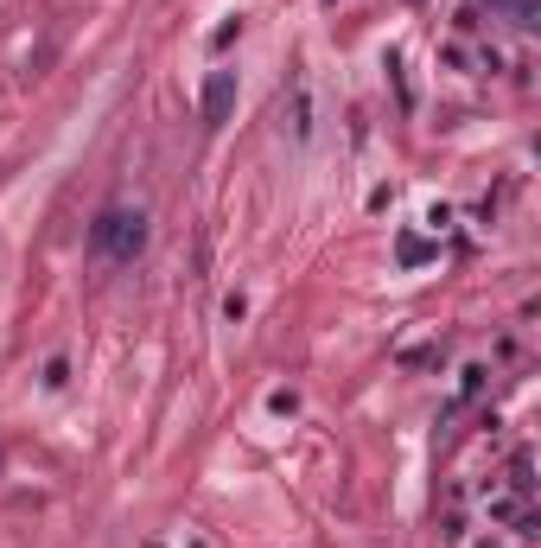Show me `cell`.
Returning a JSON list of instances; mask_svg holds the SVG:
<instances>
[{
	"label": "cell",
	"instance_id": "1",
	"mask_svg": "<svg viewBox=\"0 0 541 548\" xmlns=\"http://www.w3.org/2000/svg\"><path fill=\"white\" fill-rule=\"evenodd\" d=\"M153 243V224H147V211L141 204H102L96 211V224H90V255L96 262H141Z\"/></svg>",
	"mask_w": 541,
	"mask_h": 548
},
{
	"label": "cell",
	"instance_id": "2",
	"mask_svg": "<svg viewBox=\"0 0 541 548\" xmlns=\"http://www.w3.org/2000/svg\"><path fill=\"white\" fill-rule=\"evenodd\" d=\"M236 90H242L236 71H211V77H204V90H198V122L211 128V134L236 115Z\"/></svg>",
	"mask_w": 541,
	"mask_h": 548
},
{
	"label": "cell",
	"instance_id": "3",
	"mask_svg": "<svg viewBox=\"0 0 541 548\" xmlns=\"http://www.w3.org/2000/svg\"><path fill=\"white\" fill-rule=\"evenodd\" d=\"M281 128L293 147H312V134H319V109H312V77H293V102L281 109Z\"/></svg>",
	"mask_w": 541,
	"mask_h": 548
},
{
	"label": "cell",
	"instance_id": "4",
	"mask_svg": "<svg viewBox=\"0 0 541 548\" xmlns=\"http://www.w3.org/2000/svg\"><path fill=\"white\" fill-rule=\"evenodd\" d=\"M484 523H497V529H516V536H535L529 498H516V491H491V498H484Z\"/></svg>",
	"mask_w": 541,
	"mask_h": 548
},
{
	"label": "cell",
	"instance_id": "5",
	"mask_svg": "<svg viewBox=\"0 0 541 548\" xmlns=\"http://www.w3.org/2000/svg\"><path fill=\"white\" fill-rule=\"evenodd\" d=\"M484 389H491V364H465V370H459V389H452V408H446V415H459V408H471V402L484 396Z\"/></svg>",
	"mask_w": 541,
	"mask_h": 548
},
{
	"label": "cell",
	"instance_id": "6",
	"mask_svg": "<svg viewBox=\"0 0 541 548\" xmlns=\"http://www.w3.org/2000/svg\"><path fill=\"white\" fill-rule=\"evenodd\" d=\"M503 491H516V498H535V453H529V447H516V453H510Z\"/></svg>",
	"mask_w": 541,
	"mask_h": 548
},
{
	"label": "cell",
	"instance_id": "7",
	"mask_svg": "<svg viewBox=\"0 0 541 548\" xmlns=\"http://www.w3.org/2000/svg\"><path fill=\"white\" fill-rule=\"evenodd\" d=\"M433 255H440V243H427V236H395V262L401 268H421V262H433Z\"/></svg>",
	"mask_w": 541,
	"mask_h": 548
},
{
	"label": "cell",
	"instance_id": "8",
	"mask_svg": "<svg viewBox=\"0 0 541 548\" xmlns=\"http://www.w3.org/2000/svg\"><path fill=\"white\" fill-rule=\"evenodd\" d=\"M427 230H433V236H446V230H452V204H446V198H440V204H427Z\"/></svg>",
	"mask_w": 541,
	"mask_h": 548
},
{
	"label": "cell",
	"instance_id": "9",
	"mask_svg": "<svg viewBox=\"0 0 541 548\" xmlns=\"http://www.w3.org/2000/svg\"><path fill=\"white\" fill-rule=\"evenodd\" d=\"M64 383H71V357H51V364H45V389H64Z\"/></svg>",
	"mask_w": 541,
	"mask_h": 548
},
{
	"label": "cell",
	"instance_id": "10",
	"mask_svg": "<svg viewBox=\"0 0 541 548\" xmlns=\"http://www.w3.org/2000/svg\"><path fill=\"white\" fill-rule=\"evenodd\" d=\"M452 26L471 39V32H484V13H478V7H459V13H452Z\"/></svg>",
	"mask_w": 541,
	"mask_h": 548
},
{
	"label": "cell",
	"instance_id": "11",
	"mask_svg": "<svg viewBox=\"0 0 541 548\" xmlns=\"http://www.w3.org/2000/svg\"><path fill=\"white\" fill-rule=\"evenodd\" d=\"M510 20H516L522 32H535V0H510Z\"/></svg>",
	"mask_w": 541,
	"mask_h": 548
},
{
	"label": "cell",
	"instance_id": "12",
	"mask_svg": "<svg viewBox=\"0 0 541 548\" xmlns=\"http://www.w3.org/2000/svg\"><path fill=\"white\" fill-rule=\"evenodd\" d=\"M230 39H242V20H223V26L211 32V51H223V45H230Z\"/></svg>",
	"mask_w": 541,
	"mask_h": 548
},
{
	"label": "cell",
	"instance_id": "13",
	"mask_svg": "<svg viewBox=\"0 0 541 548\" xmlns=\"http://www.w3.org/2000/svg\"><path fill=\"white\" fill-rule=\"evenodd\" d=\"M268 408H274V415H293V408H300V396H293V389H274Z\"/></svg>",
	"mask_w": 541,
	"mask_h": 548
},
{
	"label": "cell",
	"instance_id": "14",
	"mask_svg": "<svg viewBox=\"0 0 541 548\" xmlns=\"http://www.w3.org/2000/svg\"><path fill=\"white\" fill-rule=\"evenodd\" d=\"M414 7H421V0H414Z\"/></svg>",
	"mask_w": 541,
	"mask_h": 548
},
{
	"label": "cell",
	"instance_id": "15",
	"mask_svg": "<svg viewBox=\"0 0 541 548\" xmlns=\"http://www.w3.org/2000/svg\"><path fill=\"white\" fill-rule=\"evenodd\" d=\"M325 7H331V0H325Z\"/></svg>",
	"mask_w": 541,
	"mask_h": 548
}]
</instances>
